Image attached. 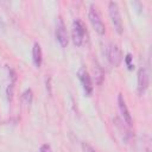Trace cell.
<instances>
[{
    "label": "cell",
    "mask_w": 152,
    "mask_h": 152,
    "mask_svg": "<svg viewBox=\"0 0 152 152\" xmlns=\"http://www.w3.org/2000/svg\"><path fill=\"white\" fill-rule=\"evenodd\" d=\"M89 20H90V24H91L93 28L100 36H103L106 33V26H104V23L102 20L101 13L94 4H91L90 7H89Z\"/></svg>",
    "instance_id": "cell-1"
},
{
    "label": "cell",
    "mask_w": 152,
    "mask_h": 152,
    "mask_svg": "<svg viewBox=\"0 0 152 152\" xmlns=\"http://www.w3.org/2000/svg\"><path fill=\"white\" fill-rule=\"evenodd\" d=\"M108 13H109V18L110 21L115 28V31L121 34L124 31V26H122V19H121V14H120V8L118 6L116 2L110 1L108 4Z\"/></svg>",
    "instance_id": "cell-2"
},
{
    "label": "cell",
    "mask_w": 152,
    "mask_h": 152,
    "mask_svg": "<svg viewBox=\"0 0 152 152\" xmlns=\"http://www.w3.org/2000/svg\"><path fill=\"white\" fill-rule=\"evenodd\" d=\"M72 42L76 46H82L84 44L86 40V36H87V31H86V25L83 24L82 20L76 19L72 23Z\"/></svg>",
    "instance_id": "cell-3"
},
{
    "label": "cell",
    "mask_w": 152,
    "mask_h": 152,
    "mask_svg": "<svg viewBox=\"0 0 152 152\" xmlns=\"http://www.w3.org/2000/svg\"><path fill=\"white\" fill-rule=\"evenodd\" d=\"M106 53H107V59L108 62L113 65V66H119L121 61H122V53H121V50L119 48L118 44L115 43H110L106 50Z\"/></svg>",
    "instance_id": "cell-4"
},
{
    "label": "cell",
    "mask_w": 152,
    "mask_h": 152,
    "mask_svg": "<svg viewBox=\"0 0 152 152\" xmlns=\"http://www.w3.org/2000/svg\"><path fill=\"white\" fill-rule=\"evenodd\" d=\"M56 39H57V42L59 43V45L62 48H66L68 46L69 37H68V32H66L65 25H64V23H63L61 17H58L57 21H56Z\"/></svg>",
    "instance_id": "cell-5"
},
{
    "label": "cell",
    "mask_w": 152,
    "mask_h": 152,
    "mask_svg": "<svg viewBox=\"0 0 152 152\" xmlns=\"http://www.w3.org/2000/svg\"><path fill=\"white\" fill-rule=\"evenodd\" d=\"M77 76H78V80L82 84V88H83L86 95L90 96L93 93V83H91V78H90L88 71L86 70V68H81L77 71Z\"/></svg>",
    "instance_id": "cell-6"
},
{
    "label": "cell",
    "mask_w": 152,
    "mask_h": 152,
    "mask_svg": "<svg viewBox=\"0 0 152 152\" xmlns=\"http://www.w3.org/2000/svg\"><path fill=\"white\" fill-rule=\"evenodd\" d=\"M137 80H138V86H137L138 93H139V95H142L147 90V88H148V71H147L146 68L141 66L138 70Z\"/></svg>",
    "instance_id": "cell-7"
},
{
    "label": "cell",
    "mask_w": 152,
    "mask_h": 152,
    "mask_svg": "<svg viewBox=\"0 0 152 152\" xmlns=\"http://www.w3.org/2000/svg\"><path fill=\"white\" fill-rule=\"evenodd\" d=\"M118 104H119V110H120V114H121L124 121L128 126H132L133 120H132V116L129 114V110L127 108V104H126V101H125L122 94H119V96H118Z\"/></svg>",
    "instance_id": "cell-8"
},
{
    "label": "cell",
    "mask_w": 152,
    "mask_h": 152,
    "mask_svg": "<svg viewBox=\"0 0 152 152\" xmlns=\"http://www.w3.org/2000/svg\"><path fill=\"white\" fill-rule=\"evenodd\" d=\"M32 62L36 68H40L43 62V53H42V48L38 43H34L32 48Z\"/></svg>",
    "instance_id": "cell-9"
},
{
    "label": "cell",
    "mask_w": 152,
    "mask_h": 152,
    "mask_svg": "<svg viewBox=\"0 0 152 152\" xmlns=\"http://www.w3.org/2000/svg\"><path fill=\"white\" fill-rule=\"evenodd\" d=\"M32 100H33V93H32V90L31 89H26L23 93V102L26 106H30L32 103Z\"/></svg>",
    "instance_id": "cell-10"
},
{
    "label": "cell",
    "mask_w": 152,
    "mask_h": 152,
    "mask_svg": "<svg viewBox=\"0 0 152 152\" xmlns=\"http://www.w3.org/2000/svg\"><path fill=\"white\" fill-rule=\"evenodd\" d=\"M94 72H95V80H96V82L100 84V83L102 82V78H103V72H102V70H101L99 66H95Z\"/></svg>",
    "instance_id": "cell-11"
},
{
    "label": "cell",
    "mask_w": 152,
    "mask_h": 152,
    "mask_svg": "<svg viewBox=\"0 0 152 152\" xmlns=\"http://www.w3.org/2000/svg\"><path fill=\"white\" fill-rule=\"evenodd\" d=\"M132 58H133V57H132V55H131V53H127V55H126V57H125V63H126V65H127V68H128L129 70H132V69H133V66H134V65H133V63H132Z\"/></svg>",
    "instance_id": "cell-12"
},
{
    "label": "cell",
    "mask_w": 152,
    "mask_h": 152,
    "mask_svg": "<svg viewBox=\"0 0 152 152\" xmlns=\"http://www.w3.org/2000/svg\"><path fill=\"white\" fill-rule=\"evenodd\" d=\"M13 83H11L8 87H7V90H6V94H7V100L11 102L12 101V97H13Z\"/></svg>",
    "instance_id": "cell-13"
},
{
    "label": "cell",
    "mask_w": 152,
    "mask_h": 152,
    "mask_svg": "<svg viewBox=\"0 0 152 152\" xmlns=\"http://www.w3.org/2000/svg\"><path fill=\"white\" fill-rule=\"evenodd\" d=\"M82 150L83 152H96L95 148H93L88 142H82Z\"/></svg>",
    "instance_id": "cell-14"
},
{
    "label": "cell",
    "mask_w": 152,
    "mask_h": 152,
    "mask_svg": "<svg viewBox=\"0 0 152 152\" xmlns=\"http://www.w3.org/2000/svg\"><path fill=\"white\" fill-rule=\"evenodd\" d=\"M39 152H52V150H51L50 145H48V144H44V145H42V146H40V148H39Z\"/></svg>",
    "instance_id": "cell-15"
}]
</instances>
